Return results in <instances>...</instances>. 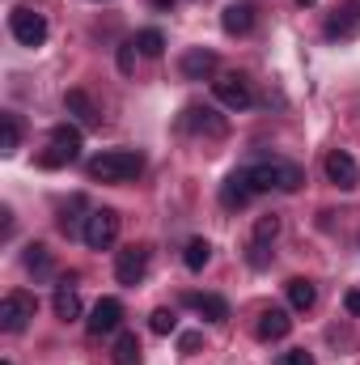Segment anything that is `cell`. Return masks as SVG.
<instances>
[{"instance_id": "cb8c5ba5", "label": "cell", "mask_w": 360, "mask_h": 365, "mask_svg": "<svg viewBox=\"0 0 360 365\" xmlns=\"http://www.w3.org/2000/svg\"><path fill=\"white\" fill-rule=\"evenodd\" d=\"M17 145H21V123H17V115H0V153H17Z\"/></svg>"}, {"instance_id": "5b68a950", "label": "cell", "mask_w": 360, "mask_h": 365, "mask_svg": "<svg viewBox=\"0 0 360 365\" xmlns=\"http://www.w3.org/2000/svg\"><path fill=\"white\" fill-rule=\"evenodd\" d=\"M81 238H85L90 251L115 247V238H119V212H115V208H93L90 221H85V230H81Z\"/></svg>"}, {"instance_id": "f546056e", "label": "cell", "mask_w": 360, "mask_h": 365, "mask_svg": "<svg viewBox=\"0 0 360 365\" xmlns=\"http://www.w3.org/2000/svg\"><path fill=\"white\" fill-rule=\"evenodd\" d=\"M179 349H182V353H195V349H203V331H182V336H179Z\"/></svg>"}, {"instance_id": "4316f807", "label": "cell", "mask_w": 360, "mask_h": 365, "mask_svg": "<svg viewBox=\"0 0 360 365\" xmlns=\"http://www.w3.org/2000/svg\"><path fill=\"white\" fill-rule=\"evenodd\" d=\"M275 234H280V217H259V221H255V242H259V247L275 242Z\"/></svg>"}, {"instance_id": "9c48e42d", "label": "cell", "mask_w": 360, "mask_h": 365, "mask_svg": "<svg viewBox=\"0 0 360 365\" xmlns=\"http://www.w3.org/2000/svg\"><path fill=\"white\" fill-rule=\"evenodd\" d=\"M327 179L335 182L339 191H352L360 182V166H356V158L348 153V149H331L327 153Z\"/></svg>"}, {"instance_id": "836d02e7", "label": "cell", "mask_w": 360, "mask_h": 365, "mask_svg": "<svg viewBox=\"0 0 360 365\" xmlns=\"http://www.w3.org/2000/svg\"><path fill=\"white\" fill-rule=\"evenodd\" d=\"M149 4H153V9H162V13H170V9H174L179 0H149Z\"/></svg>"}, {"instance_id": "ac0fdd59", "label": "cell", "mask_w": 360, "mask_h": 365, "mask_svg": "<svg viewBox=\"0 0 360 365\" xmlns=\"http://www.w3.org/2000/svg\"><path fill=\"white\" fill-rule=\"evenodd\" d=\"M110 357H115V365H140V361H144V349H140L136 331H119V336H115Z\"/></svg>"}, {"instance_id": "7c38bea8", "label": "cell", "mask_w": 360, "mask_h": 365, "mask_svg": "<svg viewBox=\"0 0 360 365\" xmlns=\"http://www.w3.org/2000/svg\"><path fill=\"white\" fill-rule=\"evenodd\" d=\"M292 331V319H288V310H280V306H268L263 314H259V323H255V336L271 344V340H284Z\"/></svg>"}, {"instance_id": "8fae6325", "label": "cell", "mask_w": 360, "mask_h": 365, "mask_svg": "<svg viewBox=\"0 0 360 365\" xmlns=\"http://www.w3.org/2000/svg\"><path fill=\"white\" fill-rule=\"evenodd\" d=\"M250 195H255V182H250L246 170H238V175H229V179L221 182V204H225L229 212L246 208V204H250Z\"/></svg>"}, {"instance_id": "603a6c76", "label": "cell", "mask_w": 360, "mask_h": 365, "mask_svg": "<svg viewBox=\"0 0 360 365\" xmlns=\"http://www.w3.org/2000/svg\"><path fill=\"white\" fill-rule=\"evenodd\" d=\"M21 264H26V272L47 276V272H51V251H47L43 242H30V247H26V255H21Z\"/></svg>"}, {"instance_id": "6da1fadb", "label": "cell", "mask_w": 360, "mask_h": 365, "mask_svg": "<svg viewBox=\"0 0 360 365\" xmlns=\"http://www.w3.org/2000/svg\"><path fill=\"white\" fill-rule=\"evenodd\" d=\"M140 166H144V158L136 149H106V153L90 158L85 175L93 182H127L132 175H140Z\"/></svg>"}, {"instance_id": "30bf717a", "label": "cell", "mask_w": 360, "mask_h": 365, "mask_svg": "<svg viewBox=\"0 0 360 365\" xmlns=\"http://www.w3.org/2000/svg\"><path fill=\"white\" fill-rule=\"evenodd\" d=\"M119 323H123V302L119 297H102L97 306L90 310V336H110V331H119Z\"/></svg>"}, {"instance_id": "d6986e66", "label": "cell", "mask_w": 360, "mask_h": 365, "mask_svg": "<svg viewBox=\"0 0 360 365\" xmlns=\"http://www.w3.org/2000/svg\"><path fill=\"white\" fill-rule=\"evenodd\" d=\"M64 110H68V115H77L85 128L97 123V106H93V98L85 90H68V93H64Z\"/></svg>"}, {"instance_id": "e0dca14e", "label": "cell", "mask_w": 360, "mask_h": 365, "mask_svg": "<svg viewBox=\"0 0 360 365\" xmlns=\"http://www.w3.org/2000/svg\"><path fill=\"white\" fill-rule=\"evenodd\" d=\"M284 293H288V306H292V310H314V302H318V284L305 280V276H292V280L284 284Z\"/></svg>"}, {"instance_id": "277c9868", "label": "cell", "mask_w": 360, "mask_h": 365, "mask_svg": "<svg viewBox=\"0 0 360 365\" xmlns=\"http://www.w3.org/2000/svg\"><path fill=\"white\" fill-rule=\"evenodd\" d=\"M77 158H81V128H73V123L51 128V149L38 158V166L55 170V166H64V162H77Z\"/></svg>"}, {"instance_id": "ffe728a7", "label": "cell", "mask_w": 360, "mask_h": 365, "mask_svg": "<svg viewBox=\"0 0 360 365\" xmlns=\"http://www.w3.org/2000/svg\"><path fill=\"white\" fill-rule=\"evenodd\" d=\"M208 259H212V242H208V238H191L186 251H182V264H186L191 272H203Z\"/></svg>"}, {"instance_id": "d590c367", "label": "cell", "mask_w": 360, "mask_h": 365, "mask_svg": "<svg viewBox=\"0 0 360 365\" xmlns=\"http://www.w3.org/2000/svg\"><path fill=\"white\" fill-rule=\"evenodd\" d=\"M0 365H13V361H0Z\"/></svg>"}, {"instance_id": "7402d4cb", "label": "cell", "mask_w": 360, "mask_h": 365, "mask_svg": "<svg viewBox=\"0 0 360 365\" xmlns=\"http://www.w3.org/2000/svg\"><path fill=\"white\" fill-rule=\"evenodd\" d=\"M81 208H85V195H73V200H68V204H64V208H60V230H64V234H68V238H73V234H77V230H85V225H81V221H90V217H77V212H81Z\"/></svg>"}, {"instance_id": "d6a6232c", "label": "cell", "mask_w": 360, "mask_h": 365, "mask_svg": "<svg viewBox=\"0 0 360 365\" xmlns=\"http://www.w3.org/2000/svg\"><path fill=\"white\" fill-rule=\"evenodd\" d=\"M250 264H255V268H263V264H268V247L250 242Z\"/></svg>"}, {"instance_id": "4fadbf2b", "label": "cell", "mask_w": 360, "mask_h": 365, "mask_svg": "<svg viewBox=\"0 0 360 365\" xmlns=\"http://www.w3.org/2000/svg\"><path fill=\"white\" fill-rule=\"evenodd\" d=\"M182 132H208V136H225V119L208 106H186L182 110Z\"/></svg>"}, {"instance_id": "f1b7e54d", "label": "cell", "mask_w": 360, "mask_h": 365, "mask_svg": "<svg viewBox=\"0 0 360 365\" xmlns=\"http://www.w3.org/2000/svg\"><path fill=\"white\" fill-rule=\"evenodd\" d=\"M352 30H356L352 17H331V21H327V38H344V34H352Z\"/></svg>"}, {"instance_id": "4dcf8cb0", "label": "cell", "mask_w": 360, "mask_h": 365, "mask_svg": "<svg viewBox=\"0 0 360 365\" xmlns=\"http://www.w3.org/2000/svg\"><path fill=\"white\" fill-rule=\"evenodd\" d=\"M280 365H318V361H314L305 349H292V353H284V357H280Z\"/></svg>"}, {"instance_id": "7a4b0ae2", "label": "cell", "mask_w": 360, "mask_h": 365, "mask_svg": "<svg viewBox=\"0 0 360 365\" xmlns=\"http://www.w3.org/2000/svg\"><path fill=\"white\" fill-rule=\"evenodd\" d=\"M246 175H250V182H255V191H297V187L305 182L301 166H292V162H280V158L250 166Z\"/></svg>"}, {"instance_id": "5bb4252c", "label": "cell", "mask_w": 360, "mask_h": 365, "mask_svg": "<svg viewBox=\"0 0 360 365\" xmlns=\"http://www.w3.org/2000/svg\"><path fill=\"white\" fill-rule=\"evenodd\" d=\"M182 77L186 81H208L212 73H216V51H208V47H191L186 56H182Z\"/></svg>"}, {"instance_id": "484cf974", "label": "cell", "mask_w": 360, "mask_h": 365, "mask_svg": "<svg viewBox=\"0 0 360 365\" xmlns=\"http://www.w3.org/2000/svg\"><path fill=\"white\" fill-rule=\"evenodd\" d=\"M149 327H153V331H157V336H170V331H174V327H179V314H174V310H166V306H162V310H153V314H149Z\"/></svg>"}, {"instance_id": "e575fe53", "label": "cell", "mask_w": 360, "mask_h": 365, "mask_svg": "<svg viewBox=\"0 0 360 365\" xmlns=\"http://www.w3.org/2000/svg\"><path fill=\"white\" fill-rule=\"evenodd\" d=\"M297 4H301V9H309V4H318V0H297Z\"/></svg>"}, {"instance_id": "d4e9b609", "label": "cell", "mask_w": 360, "mask_h": 365, "mask_svg": "<svg viewBox=\"0 0 360 365\" xmlns=\"http://www.w3.org/2000/svg\"><path fill=\"white\" fill-rule=\"evenodd\" d=\"M136 47H140V56L157 60V56L166 51V34H162V30H140V34H136Z\"/></svg>"}, {"instance_id": "9a60e30c", "label": "cell", "mask_w": 360, "mask_h": 365, "mask_svg": "<svg viewBox=\"0 0 360 365\" xmlns=\"http://www.w3.org/2000/svg\"><path fill=\"white\" fill-rule=\"evenodd\" d=\"M195 310H199V319H208V323H225L229 319V302L221 297V293H191L186 297Z\"/></svg>"}, {"instance_id": "1f68e13d", "label": "cell", "mask_w": 360, "mask_h": 365, "mask_svg": "<svg viewBox=\"0 0 360 365\" xmlns=\"http://www.w3.org/2000/svg\"><path fill=\"white\" fill-rule=\"evenodd\" d=\"M344 306H348V314L360 319V289H348V293H344Z\"/></svg>"}, {"instance_id": "8992f818", "label": "cell", "mask_w": 360, "mask_h": 365, "mask_svg": "<svg viewBox=\"0 0 360 365\" xmlns=\"http://www.w3.org/2000/svg\"><path fill=\"white\" fill-rule=\"evenodd\" d=\"M9 30L21 47H43L47 43V17L34 9H13L9 13Z\"/></svg>"}, {"instance_id": "2e32d148", "label": "cell", "mask_w": 360, "mask_h": 365, "mask_svg": "<svg viewBox=\"0 0 360 365\" xmlns=\"http://www.w3.org/2000/svg\"><path fill=\"white\" fill-rule=\"evenodd\" d=\"M221 30L225 34H250L255 30V9L250 4H229L221 13Z\"/></svg>"}, {"instance_id": "ba28073f", "label": "cell", "mask_w": 360, "mask_h": 365, "mask_svg": "<svg viewBox=\"0 0 360 365\" xmlns=\"http://www.w3.org/2000/svg\"><path fill=\"white\" fill-rule=\"evenodd\" d=\"M149 272V247H127V251H119V259H115V280L119 284H127V289H136L140 280Z\"/></svg>"}, {"instance_id": "52a82bcc", "label": "cell", "mask_w": 360, "mask_h": 365, "mask_svg": "<svg viewBox=\"0 0 360 365\" xmlns=\"http://www.w3.org/2000/svg\"><path fill=\"white\" fill-rule=\"evenodd\" d=\"M212 93H216V102L229 106V110H246V106L255 102V90H250V81H246L242 73H225V77H216V81H212Z\"/></svg>"}, {"instance_id": "44dd1931", "label": "cell", "mask_w": 360, "mask_h": 365, "mask_svg": "<svg viewBox=\"0 0 360 365\" xmlns=\"http://www.w3.org/2000/svg\"><path fill=\"white\" fill-rule=\"evenodd\" d=\"M55 319H64V323L81 319V297H77V289H68V284L55 289Z\"/></svg>"}, {"instance_id": "83f0119b", "label": "cell", "mask_w": 360, "mask_h": 365, "mask_svg": "<svg viewBox=\"0 0 360 365\" xmlns=\"http://www.w3.org/2000/svg\"><path fill=\"white\" fill-rule=\"evenodd\" d=\"M136 56H140V47H136V38L119 47V73H123V77H132V73H136Z\"/></svg>"}, {"instance_id": "3957f363", "label": "cell", "mask_w": 360, "mask_h": 365, "mask_svg": "<svg viewBox=\"0 0 360 365\" xmlns=\"http://www.w3.org/2000/svg\"><path fill=\"white\" fill-rule=\"evenodd\" d=\"M34 314H38V297H34V293L13 289V293H4V297H0V331L17 336V331H26V327H30V319H34Z\"/></svg>"}]
</instances>
